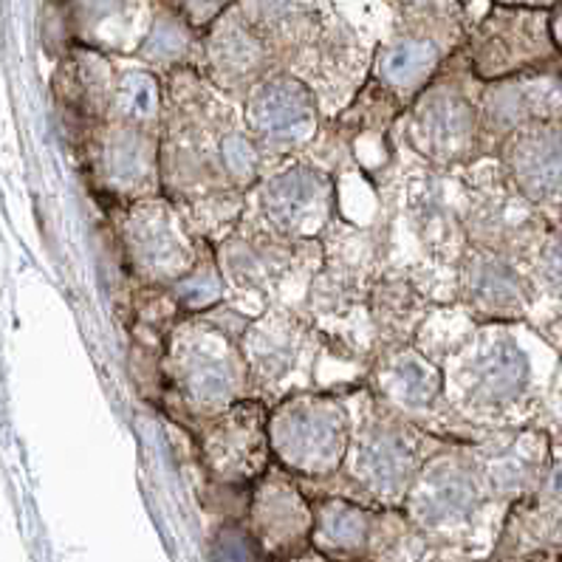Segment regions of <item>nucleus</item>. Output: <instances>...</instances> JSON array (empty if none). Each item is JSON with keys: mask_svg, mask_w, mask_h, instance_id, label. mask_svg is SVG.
<instances>
[{"mask_svg": "<svg viewBox=\"0 0 562 562\" xmlns=\"http://www.w3.org/2000/svg\"><path fill=\"white\" fill-rule=\"evenodd\" d=\"M190 436L195 443V463L210 490L249 492L274 463L269 443V404L258 396L240 398Z\"/></svg>", "mask_w": 562, "mask_h": 562, "instance_id": "f8f14e48", "label": "nucleus"}, {"mask_svg": "<svg viewBox=\"0 0 562 562\" xmlns=\"http://www.w3.org/2000/svg\"><path fill=\"white\" fill-rule=\"evenodd\" d=\"M441 368L452 413L483 432L515 411L531 384L529 353L512 323H477Z\"/></svg>", "mask_w": 562, "mask_h": 562, "instance_id": "39448f33", "label": "nucleus"}, {"mask_svg": "<svg viewBox=\"0 0 562 562\" xmlns=\"http://www.w3.org/2000/svg\"><path fill=\"white\" fill-rule=\"evenodd\" d=\"M240 351L249 364L251 396L263 398L271 407L289 393L312 387L323 339L305 312L269 305L251 319Z\"/></svg>", "mask_w": 562, "mask_h": 562, "instance_id": "9d476101", "label": "nucleus"}, {"mask_svg": "<svg viewBox=\"0 0 562 562\" xmlns=\"http://www.w3.org/2000/svg\"><path fill=\"white\" fill-rule=\"evenodd\" d=\"M240 111L269 170L305 156L325 125L312 88L285 68H274L251 88Z\"/></svg>", "mask_w": 562, "mask_h": 562, "instance_id": "4468645a", "label": "nucleus"}, {"mask_svg": "<svg viewBox=\"0 0 562 562\" xmlns=\"http://www.w3.org/2000/svg\"><path fill=\"white\" fill-rule=\"evenodd\" d=\"M456 303L475 323H517L529 312L531 280L517 255L467 246L456 269Z\"/></svg>", "mask_w": 562, "mask_h": 562, "instance_id": "a211bd4d", "label": "nucleus"}, {"mask_svg": "<svg viewBox=\"0 0 562 562\" xmlns=\"http://www.w3.org/2000/svg\"><path fill=\"white\" fill-rule=\"evenodd\" d=\"M278 66L263 34L246 21L240 9H224L204 37V77L232 102L244 105L249 91Z\"/></svg>", "mask_w": 562, "mask_h": 562, "instance_id": "6ab92c4d", "label": "nucleus"}, {"mask_svg": "<svg viewBox=\"0 0 562 562\" xmlns=\"http://www.w3.org/2000/svg\"><path fill=\"white\" fill-rule=\"evenodd\" d=\"M364 387L387 411L398 413L430 436L467 443H475L477 438L486 436L452 413L443 393L441 362L424 353L416 342L373 353L364 371Z\"/></svg>", "mask_w": 562, "mask_h": 562, "instance_id": "1a4fd4ad", "label": "nucleus"}, {"mask_svg": "<svg viewBox=\"0 0 562 562\" xmlns=\"http://www.w3.org/2000/svg\"><path fill=\"white\" fill-rule=\"evenodd\" d=\"M477 93L481 82L467 63V54L458 66L452 57L436 80L407 105L396 125V139L418 161L443 172L467 170L486 159Z\"/></svg>", "mask_w": 562, "mask_h": 562, "instance_id": "423d86ee", "label": "nucleus"}, {"mask_svg": "<svg viewBox=\"0 0 562 562\" xmlns=\"http://www.w3.org/2000/svg\"><path fill=\"white\" fill-rule=\"evenodd\" d=\"M215 258L229 292L226 300L235 305L258 303V312L289 305L303 312L314 274L323 266V244L283 238L246 210L240 224L215 244Z\"/></svg>", "mask_w": 562, "mask_h": 562, "instance_id": "20e7f679", "label": "nucleus"}, {"mask_svg": "<svg viewBox=\"0 0 562 562\" xmlns=\"http://www.w3.org/2000/svg\"><path fill=\"white\" fill-rule=\"evenodd\" d=\"M477 111L486 156H495L497 147L520 127L560 120V86L549 74H520L509 80L481 82Z\"/></svg>", "mask_w": 562, "mask_h": 562, "instance_id": "412c9836", "label": "nucleus"}, {"mask_svg": "<svg viewBox=\"0 0 562 562\" xmlns=\"http://www.w3.org/2000/svg\"><path fill=\"white\" fill-rule=\"evenodd\" d=\"M353 436L348 393L308 387L269 407L271 458L300 481H323L342 470Z\"/></svg>", "mask_w": 562, "mask_h": 562, "instance_id": "0eeeda50", "label": "nucleus"}, {"mask_svg": "<svg viewBox=\"0 0 562 562\" xmlns=\"http://www.w3.org/2000/svg\"><path fill=\"white\" fill-rule=\"evenodd\" d=\"M86 21L91 26V43L111 52H139L153 14L147 0H86Z\"/></svg>", "mask_w": 562, "mask_h": 562, "instance_id": "cd10ccee", "label": "nucleus"}, {"mask_svg": "<svg viewBox=\"0 0 562 562\" xmlns=\"http://www.w3.org/2000/svg\"><path fill=\"white\" fill-rule=\"evenodd\" d=\"M246 396L251 382L240 342L206 317L179 319L161 359V413L195 432Z\"/></svg>", "mask_w": 562, "mask_h": 562, "instance_id": "f03ea898", "label": "nucleus"}, {"mask_svg": "<svg viewBox=\"0 0 562 562\" xmlns=\"http://www.w3.org/2000/svg\"><path fill=\"white\" fill-rule=\"evenodd\" d=\"M131 285L172 289L195 266L204 240L190 229L184 212L165 195L108 210Z\"/></svg>", "mask_w": 562, "mask_h": 562, "instance_id": "6e6552de", "label": "nucleus"}, {"mask_svg": "<svg viewBox=\"0 0 562 562\" xmlns=\"http://www.w3.org/2000/svg\"><path fill=\"white\" fill-rule=\"evenodd\" d=\"M475 456L490 497L529 492L546 467V443L537 432L490 430L475 441Z\"/></svg>", "mask_w": 562, "mask_h": 562, "instance_id": "b1692460", "label": "nucleus"}, {"mask_svg": "<svg viewBox=\"0 0 562 562\" xmlns=\"http://www.w3.org/2000/svg\"><path fill=\"white\" fill-rule=\"evenodd\" d=\"M430 308V297L407 274L396 269H384L382 274H376L368 285V317H371L376 351L416 342L418 328Z\"/></svg>", "mask_w": 562, "mask_h": 562, "instance_id": "5701e85b", "label": "nucleus"}, {"mask_svg": "<svg viewBox=\"0 0 562 562\" xmlns=\"http://www.w3.org/2000/svg\"><path fill=\"white\" fill-rule=\"evenodd\" d=\"M463 54L477 82L546 74L557 54L549 14L531 7H495L472 29Z\"/></svg>", "mask_w": 562, "mask_h": 562, "instance_id": "2eb2a0df", "label": "nucleus"}, {"mask_svg": "<svg viewBox=\"0 0 562 562\" xmlns=\"http://www.w3.org/2000/svg\"><path fill=\"white\" fill-rule=\"evenodd\" d=\"M407 7L418 9V12H432L436 14V9H443L450 0H404Z\"/></svg>", "mask_w": 562, "mask_h": 562, "instance_id": "7c9ffc66", "label": "nucleus"}, {"mask_svg": "<svg viewBox=\"0 0 562 562\" xmlns=\"http://www.w3.org/2000/svg\"><path fill=\"white\" fill-rule=\"evenodd\" d=\"M456 57V34L443 14L418 12L376 48L371 80L404 108Z\"/></svg>", "mask_w": 562, "mask_h": 562, "instance_id": "dca6fc26", "label": "nucleus"}, {"mask_svg": "<svg viewBox=\"0 0 562 562\" xmlns=\"http://www.w3.org/2000/svg\"><path fill=\"white\" fill-rule=\"evenodd\" d=\"M246 210L283 238L319 240L339 215L337 176L300 156L271 167L249 192Z\"/></svg>", "mask_w": 562, "mask_h": 562, "instance_id": "9b49d317", "label": "nucleus"}, {"mask_svg": "<svg viewBox=\"0 0 562 562\" xmlns=\"http://www.w3.org/2000/svg\"><path fill=\"white\" fill-rule=\"evenodd\" d=\"M490 490L483 483L475 443L447 441L422 463L402 509L427 535L463 529L481 512Z\"/></svg>", "mask_w": 562, "mask_h": 562, "instance_id": "ddd939ff", "label": "nucleus"}, {"mask_svg": "<svg viewBox=\"0 0 562 562\" xmlns=\"http://www.w3.org/2000/svg\"><path fill=\"white\" fill-rule=\"evenodd\" d=\"M537 278L551 294L562 300V229L542 244L537 255Z\"/></svg>", "mask_w": 562, "mask_h": 562, "instance_id": "c756f323", "label": "nucleus"}, {"mask_svg": "<svg viewBox=\"0 0 562 562\" xmlns=\"http://www.w3.org/2000/svg\"><path fill=\"white\" fill-rule=\"evenodd\" d=\"M167 294L176 303L181 317H201V314L226 303L229 292H226V280L221 274L218 258H215V244H210V240L201 244V255L195 266L187 271V278H181L172 289H167Z\"/></svg>", "mask_w": 562, "mask_h": 562, "instance_id": "c85d7f7f", "label": "nucleus"}, {"mask_svg": "<svg viewBox=\"0 0 562 562\" xmlns=\"http://www.w3.org/2000/svg\"><path fill=\"white\" fill-rule=\"evenodd\" d=\"M551 34H554L557 48H560V52H562V7H560V12H557L554 23H551Z\"/></svg>", "mask_w": 562, "mask_h": 562, "instance_id": "2f4dec72", "label": "nucleus"}, {"mask_svg": "<svg viewBox=\"0 0 562 562\" xmlns=\"http://www.w3.org/2000/svg\"><path fill=\"white\" fill-rule=\"evenodd\" d=\"M314 542L323 554L359 557L371 549L382 509L348 501V497H312Z\"/></svg>", "mask_w": 562, "mask_h": 562, "instance_id": "393cba45", "label": "nucleus"}, {"mask_svg": "<svg viewBox=\"0 0 562 562\" xmlns=\"http://www.w3.org/2000/svg\"><path fill=\"white\" fill-rule=\"evenodd\" d=\"M93 176L97 195L113 206L161 195V142L159 133L142 131L125 122L108 120L93 136Z\"/></svg>", "mask_w": 562, "mask_h": 562, "instance_id": "f3484780", "label": "nucleus"}, {"mask_svg": "<svg viewBox=\"0 0 562 562\" xmlns=\"http://www.w3.org/2000/svg\"><path fill=\"white\" fill-rule=\"evenodd\" d=\"M249 529L269 551H297L314 531L312 497L297 477L271 463L255 481L249 497Z\"/></svg>", "mask_w": 562, "mask_h": 562, "instance_id": "4be33fe9", "label": "nucleus"}, {"mask_svg": "<svg viewBox=\"0 0 562 562\" xmlns=\"http://www.w3.org/2000/svg\"><path fill=\"white\" fill-rule=\"evenodd\" d=\"M167 111V88L159 71L147 66L125 68L116 74L113 82L111 120L125 125L142 127V131L161 133Z\"/></svg>", "mask_w": 562, "mask_h": 562, "instance_id": "bb28decb", "label": "nucleus"}, {"mask_svg": "<svg viewBox=\"0 0 562 562\" xmlns=\"http://www.w3.org/2000/svg\"><path fill=\"white\" fill-rule=\"evenodd\" d=\"M353 411V436L342 470L337 472L357 501L376 509H402L413 477L422 463L447 443V438L430 436L398 413L387 411L371 396L368 387L348 393Z\"/></svg>", "mask_w": 562, "mask_h": 562, "instance_id": "7ed1b4c3", "label": "nucleus"}, {"mask_svg": "<svg viewBox=\"0 0 562 562\" xmlns=\"http://www.w3.org/2000/svg\"><path fill=\"white\" fill-rule=\"evenodd\" d=\"M136 54L153 71L204 74V41H201L199 29L192 26L184 14L172 12L170 7L153 12V23Z\"/></svg>", "mask_w": 562, "mask_h": 562, "instance_id": "a878e982", "label": "nucleus"}, {"mask_svg": "<svg viewBox=\"0 0 562 562\" xmlns=\"http://www.w3.org/2000/svg\"><path fill=\"white\" fill-rule=\"evenodd\" d=\"M161 122V195L181 212L206 201L249 195L269 165L251 139L238 102L201 71L165 74Z\"/></svg>", "mask_w": 562, "mask_h": 562, "instance_id": "f257e3e1", "label": "nucleus"}, {"mask_svg": "<svg viewBox=\"0 0 562 562\" xmlns=\"http://www.w3.org/2000/svg\"><path fill=\"white\" fill-rule=\"evenodd\" d=\"M495 159L531 210L562 212V120L520 127L497 147Z\"/></svg>", "mask_w": 562, "mask_h": 562, "instance_id": "aec40b11", "label": "nucleus"}]
</instances>
